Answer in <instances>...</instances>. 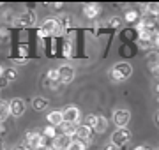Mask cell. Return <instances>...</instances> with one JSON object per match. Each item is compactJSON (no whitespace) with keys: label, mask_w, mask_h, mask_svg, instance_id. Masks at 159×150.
Instances as JSON below:
<instances>
[{"label":"cell","mask_w":159,"mask_h":150,"mask_svg":"<svg viewBox=\"0 0 159 150\" xmlns=\"http://www.w3.org/2000/svg\"><path fill=\"white\" fill-rule=\"evenodd\" d=\"M131 120V111L125 110V108H119V110L113 111V124L119 129H124Z\"/></svg>","instance_id":"obj_4"},{"label":"cell","mask_w":159,"mask_h":150,"mask_svg":"<svg viewBox=\"0 0 159 150\" xmlns=\"http://www.w3.org/2000/svg\"><path fill=\"white\" fill-rule=\"evenodd\" d=\"M156 120H157V124H159V113H157V118H156Z\"/></svg>","instance_id":"obj_31"},{"label":"cell","mask_w":159,"mask_h":150,"mask_svg":"<svg viewBox=\"0 0 159 150\" xmlns=\"http://www.w3.org/2000/svg\"><path fill=\"white\" fill-rule=\"evenodd\" d=\"M99 4H85V7H83V14H85L87 18H96L97 14H99Z\"/></svg>","instance_id":"obj_11"},{"label":"cell","mask_w":159,"mask_h":150,"mask_svg":"<svg viewBox=\"0 0 159 150\" xmlns=\"http://www.w3.org/2000/svg\"><path fill=\"white\" fill-rule=\"evenodd\" d=\"M7 35H9V29L2 27V29H0V37H2V39H6Z\"/></svg>","instance_id":"obj_25"},{"label":"cell","mask_w":159,"mask_h":150,"mask_svg":"<svg viewBox=\"0 0 159 150\" xmlns=\"http://www.w3.org/2000/svg\"><path fill=\"white\" fill-rule=\"evenodd\" d=\"M156 150H159V147H157V148H156Z\"/></svg>","instance_id":"obj_34"},{"label":"cell","mask_w":159,"mask_h":150,"mask_svg":"<svg viewBox=\"0 0 159 150\" xmlns=\"http://www.w3.org/2000/svg\"><path fill=\"white\" fill-rule=\"evenodd\" d=\"M37 150H51L50 147H44V148H37Z\"/></svg>","instance_id":"obj_29"},{"label":"cell","mask_w":159,"mask_h":150,"mask_svg":"<svg viewBox=\"0 0 159 150\" xmlns=\"http://www.w3.org/2000/svg\"><path fill=\"white\" fill-rule=\"evenodd\" d=\"M131 141V131L129 129H117L113 134H111V143L115 145V147H124V145H127Z\"/></svg>","instance_id":"obj_3"},{"label":"cell","mask_w":159,"mask_h":150,"mask_svg":"<svg viewBox=\"0 0 159 150\" xmlns=\"http://www.w3.org/2000/svg\"><path fill=\"white\" fill-rule=\"evenodd\" d=\"M9 110H11V115L18 118V117H21L27 111V103L21 97H14L9 101Z\"/></svg>","instance_id":"obj_5"},{"label":"cell","mask_w":159,"mask_h":150,"mask_svg":"<svg viewBox=\"0 0 159 150\" xmlns=\"http://www.w3.org/2000/svg\"><path fill=\"white\" fill-rule=\"evenodd\" d=\"M80 124H69V122H64L62 126H60V134H66V136H71L73 138L74 134H76V129H78Z\"/></svg>","instance_id":"obj_12"},{"label":"cell","mask_w":159,"mask_h":150,"mask_svg":"<svg viewBox=\"0 0 159 150\" xmlns=\"http://www.w3.org/2000/svg\"><path fill=\"white\" fill-rule=\"evenodd\" d=\"M124 20L127 21V23H138V21H140V12L127 11V12H125V16H124Z\"/></svg>","instance_id":"obj_17"},{"label":"cell","mask_w":159,"mask_h":150,"mask_svg":"<svg viewBox=\"0 0 159 150\" xmlns=\"http://www.w3.org/2000/svg\"><path fill=\"white\" fill-rule=\"evenodd\" d=\"M9 115H11V110H9V103L0 99V124L6 120Z\"/></svg>","instance_id":"obj_15"},{"label":"cell","mask_w":159,"mask_h":150,"mask_svg":"<svg viewBox=\"0 0 159 150\" xmlns=\"http://www.w3.org/2000/svg\"><path fill=\"white\" fill-rule=\"evenodd\" d=\"M11 150H32L29 147V145L25 143V141H21V143H18V145H14V147H12Z\"/></svg>","instance_id":"obj_22"},{"label":"cell","mask_w":159,"mask_h":150,"mask_svg":"<svg viewBox=\"0 0 159 150\" xmlns=\"http://www.w3.org/2000/svg\"><path fill=\"white\" fill-rule=\"evenodd\" d=\"M46 120H48V126L51 127H60L64 124V113L60 110H55V111H50L46 115Z\"/></svg>","instance_id":"obj_10"},{"label":"cell","mask_w":159,"mask_h":150,"mask_svg":"<svg viewBox=\"0 0 159 150\" xmlns=\"http://www.w3.org/2000/svg\"><path fill=\"white\" fill-rule=\"evenodd\" d=\"M55 129H57V127L46 126V127H44V131H43V133H41V134H43V136H44V138L48 139V141H50V139H51V141H53V139H55V138H57V136H58V134H57V131H55Z\"/></svg>","instance_id":"obj_16"},{"label":"cell","mask_w":159,"mask_h":150,"mask_svg":"<svg viewBox=\"0 0 159 150\" xmlns=\"http://www.w3.org/2000/svg\"><path fill=\"white\" fill-rule=\"evenodd\" d=\"M74 80V69L67 64H64L58 67V81L62 83V85H69L71 81Z\"/></svg>","instance_id":"obj_7"},{"label":"cell","mask_w":159,"mask_h":150,"mask_svg":"<svg viewBox=\"0 0 159 150\" xmlns=\"http://www.w3.org/2000/svg\"><path fill=\"white\" fill-rule=\"evenodd\" d=\"M62 113H64V122H69V124H78L80 118H81V113L76 106H67Z\"/></svg>","instance_id":"obj_8"},{"label":"cell","mask_w":159,"mask_h":150,"mask_svg":"<svg viewBox=\"0 0 159 150\" xmlns=\"http://www.w3.org/2000/svg\"><path fill=\"white\" fill-rule=\"evenodd\" d=\"M35 23V14L32 11H27V12H21V14H18V18L14 20V23L16 27H23V29H27V27H32Z\"/></svg>","instance_id":"obj_6"},{"label":"cell","mask_w":159,"mask_h":150,"mask_svg":"<svg viewBox=\"0 0 159 150\" xmlns=\"http://www.w3.org/2000/svg\"><path fill=\"white\" fill-rule=\"evenodd\" d=\"M4 131H6V129H4V126H2V124H0V134L4 133Z\"/></svg>","instance_id":"obj_28"},{"label":"cell","mask_w":159,"mask_h":150,"mask_svg":"<svg viewBox=\"0 0 159 150\" xmlns=\"http://www.w3.org/2000/svg\"><path fill=\"white\" fill-rule=\"evenodd\" d=\"M156 92H157V94H159V83H157V87H156Z\"/></svg>","instance_id":"obj_30"},{"label":"cell","mask_w":159,"mask_h":150,"mask_svg":"<svg viewBox=\"0 0 159 150\" xmlns=\"http://www.w3.org/2000/svg\"><path fill=\"white\" fill-rule=\"evenodd\" d=\"M102 150H120V148H119V147H115V145L110 141V143H106L104 147H102Z\"/></svg>","instance_id":"obj_24"},{"label":"cell","mask_w":159,"mask_h":150,"mask_svg":"<svg viewBox=\"0 0 159 150\" xmlns=\"http://www.w3.org/2000/svg\"><path fill=\"white\" fill-rule=\"evenodd\" d=\"M32 108H34L35 111H43L48 108V101H46L44 97H34L32 99Z\"/></svg>","instance_id":"obj_14"},{"label":"cell","mask_w":159,"mask_h":150,"mask_svg":"<svg viewBox=\"0 0 159 150\" xmlns=\"http://www.w3.org/2000/svg\"><path fill=\"white\" fill-rule=\"evenodd\" d=\"M145 150H150V148H147V147H145Z\"/></svg>","instance_id":"obj_32"},{"label":"cell","mask_w":159,"mask_h":150,"mask_svg":"<svg viewBox=\"0 0 159 150\" xmlns=\"http://www.w3.org/2000/svg\"><path fill=\"white\" fill-rule=\"evenodd\" d=\"M46 78H48V81H51L53 87H55L57 83H60V81H58V69H50L46 73Z\"/></svg>","instance_id":"obj_18"},{"label":"cell","mask_w":159,"mask_h":150,"mask_svg":"<svg viewBox=\"0 0 159 150\" xmlns=\"http://www.w3.org/2000/svg\"><path fill=\"white\" fill-rule=\"evenodd\" d=\"M4 76H6L7 81H12L14 78H16V71H14V69H9V71H6V73H4Z\"/></svg>","instance_id":"obj_21"},{"label":"cell","mask_w":159,"mask_h":150,"mask_svg":"<svg viewBox=\"0 0 159 150\" xmlns=\"http://www.w3.org/2000/svg\"><path fill=\"white\" fill-rule=\"evenodd\" d=\"M133 150H145V147H143V145H138V147H134Z\"/></svg>","instance_id":"obj_26"},{"label":"cell","mask_w":159,"mask_h":150,"mask_svg":"<svg viewBox=\"0 0 159 150\" xmlns=\"http://www.w3.org/2000/svg\"><path fill=\"white\" fill-rule=\"evenodd\" d=\"M87 147H85V143H81L80 139H73L71 141V145H69V148L67 150H85Z\"/></svg>","instance_id":"obj_19"},{"label":"cell","mask_w":159,"mask_h":150,"mask_svg":"<svg viewBox=\"0 0 159 150\" xmlns=\"http://www.w3.org/2000/svg\"><path fill=\"white\" fill-rule=\"evenodd\" d=\"M120 23H122V21H120V18H111V20H110V27H113V29L120 27Z\"/></svg>","instance_id":"obj_23"},{"label":"cell","mask_w":159,"mask_h":150,"mask_svg":"<svg viewBox=\"0 0 159 150\" xmlns=\"http://www.w3.org/2000/svg\"><path fill=\"white\" fill-rule=\"evenodd\" d=\"M106 127H108V120L104 118L102 115H97V120H96V126H94V133H104L106 131Z\"/></svg>","instance_id":"obj_13"},{"label":"cell","mask_w":159,"mask_h":150,"mask_svg":"<svg viewBox=\"0 0 159 150\" xmlns=\"http://www.w3.org/2000/svg\"><path fill=\"white\" fill-rule=\"evenodd\" d=\"M74 136H76V139H80L81 143L87 145V143H90V139H92V129L89 126H85V124H83V126H78Z\"/></svg>","instance_id":"obj_9"},{"label":"cell","mask_w":159,"mask_h":150,"mask_svg":"<svg viewBox=\"0 0 159 150\" xmlns=\"http://www.w3.org/2000/svg\"><path fill=\"white\" fill-rule=\"evenodd\" d=\"M0 92H2V87H0Z\"/></svg>","instance_id":"obj_33"},{"label":"cell","mask_w":159,"mask_h":150,"mask_svg":"<svg viewBox=\"0 0 159 150\" xmlns=\"http://www.w3.org/2000/svg\"><path fill=\"white\" fill-rule=\"evenodd\" d=\"M51 34H62V25L58 20H46L44 23L41 25V29L37 30V35L39 37H46V35H51Z\"/></svg>","instance_id":"obj_2"},{"label":"cell","mask_w":159,"mask_h":150,"mask_svg":"<svg viewBox=\"0 0 159 150\" xmlns=\"http://www.w3.org/2000/svg\"><path fill=\"white\" fill-rule=\"evenodd\" d=\"M96 120H97V115H89L87 117V122H85V126H89L94 131V126H96Z\"/></svg>","instance_id":"obj_20"},{"label":"cell","mask_w":159,"mask_h":150,"mask_svg":"<svg viewBox=\"0 0 159 150\" xmlns=\"http://www.w3.org/2000/svg\"><path fill=\"white\" fill-rule=\"evenodd\" d=\"M4 73H6V71H4V67H2V65H0V78L4 76Z\"/></svg>","instance_id":"obj_27"},{"label":"cell","mask_w":159,"mask_h":150,"mask_svg":"<svg viewBox=\"0 0 159 150\" xmlns=\"http://www.w3.org/2000/svg\"><path fill=\"white\" fill-rule=\"evenodd\" d=\"M133 74V67L129 62H119L111 67V80L113 81H125Z\"/></svg>","instance_id":"obj_1"}]
</instances>
